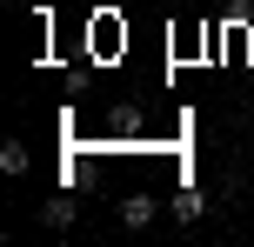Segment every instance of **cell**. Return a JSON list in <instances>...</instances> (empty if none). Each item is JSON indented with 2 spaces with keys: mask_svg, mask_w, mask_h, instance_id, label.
<instances>
[{
  "mask_svg": "<svg viewBox=\"0 0 254 247\" xmlns=\"http://www.w3.org/2000/svg\"><path fill=\"white\" fill-rule=\"evenodd\" d=\"M248 120H254V100H248Z\"/></svg>",
  "mask_w": 254,
  "mask_h": 247,
  "instance_id": "8",
  "label": "cell"
},
{
  "mask_svg": "<svg viewBox=\"0 0 254 247\" xmlns=\"http://www.w3.org/2000/svg\"><path fill=\"white\" fill-rule=\"evenodd\" d=\"M140 127H147V114H140L134 100H114V107H107V134H121V141H134Z\"/></svg>",
  "mask_w": 254,
  "mask_h": 247,
  "instance_id": "1",
  "label": "cell"
},
{
  "mask_svg": "<svg viewBox=\"0 0 254 247\" xmlns=\"http://www.w3.org/2000/svg\"><path fill=\"white\" fill-rule=\"evenodd\" d=\"M147 221H154V194H147V187H134V194L121 200V227H147Z\"/></svg>",
  "mask_w": 254,
  "mask_h": 247,
  "instance_id": "3",
  "label": "cell"
},
{
  "mask_svg": "<svg viewBox=\"0 0 254 247\" xmlns=\"http://www.w3.org/2000/svg\"><path fill=\"white\" fill-rule=\"evenodd\" d=\"M13 7H34V0H13Z\"/></svg>",
  "mask_w": 254,
  "mask_h": 247,
  "instance_id": "7",
  "label": "cell"
},
{
  "mask_svg": "<svg viewBox=\"0 0 254 247\" xmlns=\"http://www.w3.org/2000/svg\"><path fill=\"white\" fill-rule=\"evenodd\" d=\"M114 34H121L114 20H101V27H87V40H94V53H101V60H107V53H114Z\"/></svg>",
  "mask_w": 254,
  "mask_h": 247,
  "instance_id": "6",
  "label": "cell"
},
{
  "mask_svg": "<svg viewBox=\"0 0 254 247\" xmlns=\"http://www.w3.org/2000/svg\"><path fill=\"white\" fill-rule=\"evenodd\" d=\"M201 214H207V194L201 187H181L174 194V221H201Z\"/></svg>",
  "mask_w": 254,
  "mask_h": 247,
  "instance_id": "4",
  "label": "cell"
},
{
  "mask_svg": "<svg viewBox=\"0 0 254 247\" xmlns=\"http://www.w3.org/2000/svg\"><path fill=\"white\" fill-rule=\"evenodd\" d=\"M74 194H67V187H61V194H47V200H40V221H47V227H74Z\"/></svg>",
  "mask_w": 254,
  "mask_h": 247,
  "instance_id": "2",
  "label": "cell"
},
{
  "mask_svg": "<svg viewBox=\"0 0 254 247\" xmlns=\"http://www.w3.org/2000/svg\"><path fill=\"white\" fill-rule=\"evenodd\" d=\"M27 167H34L27 141H0V174H27Z\"/></svg>",
  "mask_w": 254,
  "mask_h": 247,
  "instance_id": "5",
  "label": "cell"
}]
</instances>
